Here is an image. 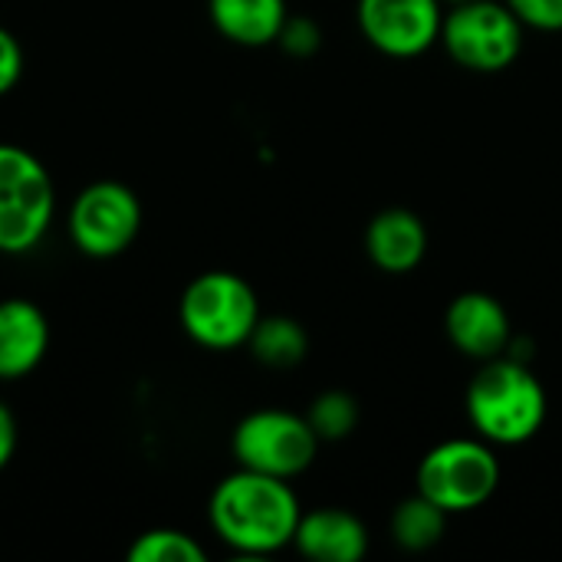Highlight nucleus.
<instances>
[{
  "label": "nucleus",
  "mask_w": 562,
  "mask_h": 562,
  "mask_svg": "<svg viewBox=\"0 0 562 562\" xmlns=\"http://www.w3.org/2000/svg\"><path fill=\"white\" fill-rule=\"evenodd\" d=\"M142 217V201L125 181L99 178L76 191L63 214V227L82 257L115 260L138 240Z\"/></svg>",
  "instance_id": "obj_5"
},
{
  "label": "nucleus",
  "mask_w": 562,
  "mask_h": 562,
  "mask_svg": "<svg viewBox=\"0 0 562 562\" xmlns=\"http://www.w3.org/2000/svg\"><path fill=\"white\" fill-rule=\"evenodd\" d=\"M441 3H448V7H458V3H468V0H441Z\"/></svg>",
  "instance_id": "obj_23"
},
{
  "label": "nucleus",
  "mask_w": 562,
  "mask_h": 562,
  "mask_svg": "<svg viewBox=\"0 0 562 562\" xmlns=\"http://www.w3.org/2000/svg\"><path fill=\"white\" fill-rule=\"evenodd\" d=\"M59 214L56 178L20 142H0V257H26L43 247Z\"/></svg>",
  "instance_id": "obj_3"
},
{
  "label": "nucleus",
  "mask_w": 562,
  "mask_h": 562,
  "mask_svg": "<svg viewBox=\"0 0 562 562\" xmlns=\"http://www.w3.org/2000/svg\"><path fill=\"white\" fill-rule=\"evenodd\" d=\"M366 254L382 273H412L428 254V227L408 207H385L366 227Z\"/></svg>",
  "instance_id": "obj_13"
},
{
  "label": "nucleus",
  "mask_w": 562,
  "mask_h": 562,
  "mask_svg": "<svg viewBox=\"0 0 562 562\" xmlns=\"http://www.w3.org/2000/svg\"><path fill=\"white\" fill-rule=\"evenodd\" d=\"M250 356L267 369H293L310 352V336L293 316H260L247 339Z\"/></svg>",
  "instance_id": "obj_15"
},
{
  "label": "nucleus",
  "mask_w": 562,
  "mask_h": 562,
  "mask_svg": "<svg viewBox=\"0 0 562 562\" xmlns=\"http://www.w3.org/2000/svg\"><path fill=\"white\" fill-rule=\"evenodd\" d=\"M207 16L227 43L257 49L277 43L290 10L286 0H207Z\"/></svg>",
  "instance_id": "obj_14"
},
{
  "label": "nucleus",
  "mask_w": 562,
  "mask_h": 562,
  "mask_svg": "<svg viewBox=\"0 0 562 562\" xmlns=\"http://www.w3.org/2000/svg\"><path fill=\"white\" fill-rule=\"evenodd\" d=\"M501 484V461L484 438H451L435 445L415 474L422 497L438 504L448 517L484 507Z\"/></svg>",
  "instance_id": "obj_6"
},
{
  "label": "nucleus",
  "mask_w": 562,
  "mask_h": 562,
  "mask_svg": "<svg viewBox=\"0 0 562 562\" xmlns=\"http://www.w3.org/2000/svg\"><path fill=\"white\" fill-rule=\"evenodd\" d=\"M277 46L293 59H310L323 46V30L313 16H286L283 30L277 36Z\"/></svg>",
  "instance_id": "obj_19"
},
{
  "label": "nucleus",
  "mask_w": 562,
  "mask_h": 562,
  "mask_svg": "<svg viewBox=\"0 0 562 562\" xmlns=\"http://www.w3.org/2000/svg\"><path fill=\"white\" fill-rule=\"evenodd\" d=\"M441 0H359V30L385 56L412 59L441 40Z\"/></svg>",
  "instance_id": "obj_9"
},
{
  "label": "nucleus",
  "mask_w": 562,
  "mask_h": 562,
  "mask_svg": "<svg viewBox=\"0 0 562 562\" xmlns=\"http://www.w3.org/2000/svg\"><path fill=\"white\" fill-rule=\"evenodd\" d=\"M303 507L290 481L237 468L207 501L211 533L237 557H273L293 547Z\"/></svg>",
  "instance_id": "obj_1"
},
{
  "label": "nucleus",
  "mask_w": 562,
  "mask_h": 562,
  "mask_svg": "<svg viewBox=\"0 0 562 562\" xmlns=\"http://www.w3.org/2000/svg\"><path fill=\"white\" fill-rule=\"evenodd\" d=\"M293 547L313 562H362L369 553V530L352 510L316 507L300 517Z\"/></svg>",
  "instance_id": "obj_12"
},
{
  "label": "nucleus",
  "mask_w": 562,
  "mask_h": 562,
  "mask_svg": "<svg viewBox=\"0 0 562 562\" xmlns=\"http://www.w3.org/2000/svg\"><path fill=\"white\" fill-rule=\"evenodd\" d=\"M319 438L306 415L286 408H260L237 422L231 435V454L237 468L293 481L316 461Z\"/></svg>",
  "instance_id": "obj_8"
},
{
  "label": "nucleus",
  "mask_w": 562,
  "mask_h": 562,
  "mask_svg": "<svg viewBox=\"0 0 562 562\" xmlns=\"http://www.w3.org/2000/svg\"><path fill=\"white\" fill-rule=\"evenodd\" d=\"M260 316L254 286L231 270L198 273L178 300V323L184 336L207 352H234L247 346Z\"/></svg>",
  "instance_id": "obj_4"
},
{
  "label": "nucleus",
  "mask_w": 562,
  "mask_h": 562,
  "mask_svg": "<svg viewBox=\"0 0 562 562\" xmlns=\"http://www.w3.org/2000/svg\"><path fill=\"white\" fill-rule=\"evenodd\" d=\"M306 422L313 425L319 441H346L359 428V402L349 392L329 389L313 398Z\"/></svg>",
  "instance_id": "obj_18"
},
{
  "label": "nucleus",
  "mask_w": 562,
  "mask_h": 562,
  "mask_svg": "<svg viewBox=\"0 0 562 562\" xmlns=\"http://www.w3.org/2000/svg\"><path fill=\"white\" fill-rule=\"evenodd\" d=\"M26 76V49L20 36L0 23V99H7Z\"/></svg>",
  "instance_id": "obj_20"
},
{
  "label": "nucleus",
  "mask_w": 562,
  "mask_h": 562,
  "mask_svg": "<svg viewBox=\"0 0 562 562\" xmlns=\"http://www.w3.org/2000/svg\"><path fill=\"white\" fill-rule=\"evenodd\" d=\"M389 530H392V540H395L398 550L425 553V550L441 543V537L448 530V514L438 504H431L428 497L415 494V497H408V501H402L395 507Z\"/></svg>",
  "instance_id": "obj_16"
},
{
  "label": "nucleus",
  "mask_w": 562,
  "mask_h": 562,
  "mask_svg": "<svg viewBox=\"0 0 562 562\" xmlns=\"http://www.w3.org/2000/svg\"><path fill=\"white\" fill-rule=\"evenodd\" d=\"M438 43L471 72H501L524 49V23L507 0H468L445 10Z\"/></svg>",
  "instance_id": "obj_7"
},
{
  "label": "nucleus",
  "mask_w": 562,
  "mask_h": 562,
  "mask_svg": "<svg viewBox=\"0 0 562 562\" xmlns=\"http://www.w3.org/2000/svg\"><path fill=\"white\" fill-rule=\"evenodd\" d=\"M16 448H20V425H16V415L10 412L7 402H0V471L10 468V461L16 458Z\"/></svg>",
  "instance_id": "obj_22"
},
{
  "label": "nucleus",
  "mask_w": 562,
  "mask_h": 562,
  "mask_svg": "<svg viewBox=\"0 0 562 562\" xmlns=\"http://www.w3.org/2000/svg\"><path fill=\"white\" fill-rule=\"evenodd\" d=\"M53 346V326L40 303L26 296L0 300V382L33 375Z\"/></svg>",
  "instance_id": "obj_11"
},
{
  "label": "nucleus",
  "mask_w": 562,
  "mask_h": 562,
  "mask_svg": "<svg viewBox=\"0 0 562 562\" xmlns=\"http://www.w3.org/2000/svg\"><path fill=\"white\" fill-rule=\"evenodd\" d=\"M468 418L491 445H527L547 422V389L524 359H487L468 385Z\"/></svg>",
  "instance_id": "obj_2"
},
{
  "label": "nucleus",
  "mask_w": 562,
  "mask_h": 562,
  "mask_svg": "<svg viewBox=\"0 0 562 562\" xmlns=\"http://www.w3.org/2000/svg\"><path fill=\"white\" fill-rule=\"evenodd\" d=\"M507 7L520 16L524 26L557 33L562 30V0H507Z\"/></svg>",
  "instance_id": "obj_21"
},
{
  "label": "nucleus",
  "mask_w": 562,
  "mask_h": 562,
  "mask_svg": "<svg viewBox=\"0 0 562 562\" xmlns=\"http://www.w3.org/2000/svg\"><path fill=\"white\" fill-rule=\"evenodd\" d=\"M445 333L451 346L477 362L497 359L514 346V326L504 303L491 293L468 290L451 300L445 313Z\"/></svg>",
  "instance_id": "obj_10"
},
{
  "label": "nucleus",
  "mask_w": 562,
  "mask_h": 562,
  "mask_svg": "<svg viewBox=\"0 0 562 562\" xmlns=\"http://www.w3.org/2000/svg\"><path fill=\"white\" fill-rule=\"evenodd\" d=\"M125 560L132 562H204L207 550L198 543V537H191L188 530L178 527H155L145 530L132 540V547L125 550Z\"/></svg>",
  "instance_id": "obj_17"
}]
</instances>
